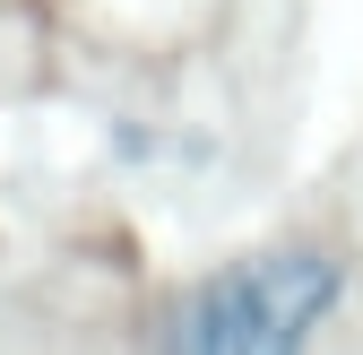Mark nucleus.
<instances>
[{
  "label": "nucleus",
  "instance_id": "1",
  "mask_svg": "<svg viewBox=\"0 0 363 355\" xmlns=\"http://www.w3.org/2000/svg\"><path fill=\"white\" fill-rule=\"evenodd\" d=\"M346 269L329 251H259V260H234L216 269L173 321V346H199V355H277V346H303L311 329L329 321Z\"/></svg>",
  "mask_w": 363,
  "mask_h": 355
}]
</instances>
